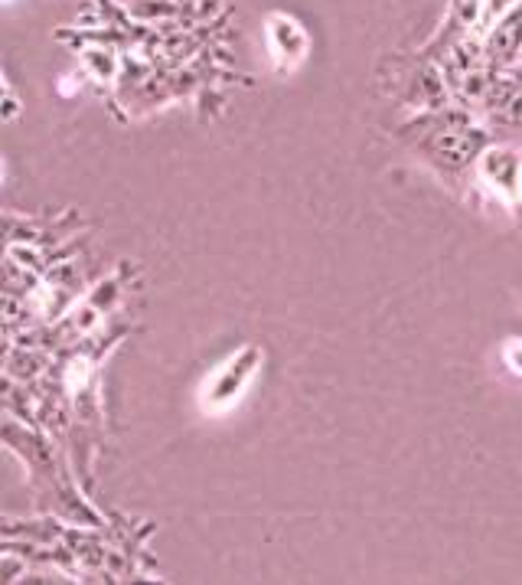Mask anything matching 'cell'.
<instances>
[{
  "mask_svg": "<svg viewBox=\"0 0 522 585\" xmlns=\"http://www.w3.org/2000/svg\"><path fill=\"white\" fill-rule=\"evenodd\" d=\"M261 364V354L255 347H245L241 354L229 357L219 370H212L206 376V383L200 389V409L206 415H225L232 405L241 403V396L255 380V366Z\"/></svg>",
  "mask_w": 522,
  "mask_h": 585,
  "instance_id": "obj_1",
  "label": "cell"
},
{
  "mask_svg": "<svg viewBox=\"0 0 522 585\" xmlns=\"http://www.w3.org/2000/svg\"><path fill=\"white\" fill-rule=\"evenodd\" d=\"M268 46H272V56L281 69H294L307 52V36L288 17H272L268 20Z\"/></svg>",
  "mask_w": 522,
  "mask_h": 585,
  "instance_id": "obj_2",
  "label": "cell"
},
{
  "mask_svg": "<svg viewBox=\"0 0 522 585\" xmlns=\"http://www.w3.org/2000/svg\"><path fill=\"white\" fill-rule=\"evenodd\" d=\"M502 360H506V366H510L512 373L522 376V341L506 343V347H502Z\"/></svg>",
  "mask_w": 522,
  "mask_h": 585,
  "instance_id": "obj_3",
  "label": "cell"
}]
</instances>
